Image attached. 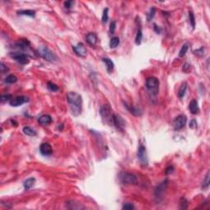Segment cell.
<instances>
[{
    "label": "cell",
    "mask_w": 210,
    "mask_h": 210,
    "mask_svg": "<svg viewBox=\"0 0 210 210\" xmlns=\"http://www.w3.org/2000/svg\"><path fill=\"white\" fill-rule=\"evenodd\" d=\"M10 56L15 61H16L18 63H20L21 65H26L30 62V58H29L28 55H26V53H20V52L11 53Z\"/></svg>",
    "instance_id": "obj_6"
},
{
    "label": "cell",
    "mask_w": 210,
    "mask_h": 210,
    "mask_svg": "<svg viewBox=\"0 0 210 210\" xmlns=\"http://www.w3.org/2000/svg\"><path fill=\"white\" fill-rule=\"evenodd\" d=\"M194 53H195V55H197V56L203 57L204 55H205V48H204V47H201V48L199 49H196V50H195Z\"/></svg>",
    "instance_id": "obj_35"
},
{
    "label": "cell",
    "mask_w": 210,
    "mask_h": 210,
    "mask_svg": "<svg viewBox=\"0 0 210 210\" xmlns=\"http://www.w3.org/2000/svg\"><path fill=\"white\" fill-rule=\"evenodd\" d=\"M189 20H190V26H192L193 29L195 28V15L193 13V12L190 11L189 12Z\"/></svg>",
    "instance_id": "obj_30"
},
{
    "label": "cell",
    "mask_w": 210,
    "mask_h": 210,
    "mask_svg": "<svg viewBox=\"0 0 210 210\" xmlns=\"http://www.w3.org/2000/svg\"><path fill=\"white\" fill-rule=\"evenodd\" d=\"M67 100L72 114L76 117L81 115L82 111L81 95L74 91H70L67 94Z\"/></svg>",
    "instance_id": "obj_1"
},
{
    "label": "cell",
    "mask_w": 210,
    "mask_h": 210,
    "mask_svg": "<svg viewBox=\"0 0 210 210\" xmlns=\"http://www.w3.org/2000/svg\"><path fill=\"white\" fill-rule=\"evenodd\" d=\"M22 131L25 135H29V136H36L37 135L35 129H33L31 127H24L22 129Z\"/></svg>",
    "instance_id": "obj_21"
},
{
    "label": "cell",
    "mask_w": 210,
    "mask_h": 210,
    "mask_svg": "<svg viewBox=\"0 0 210 210\" xmlns=\"http://www.w3.org/2000/svg\"><path fill=\"white\" fill-rule=\"evenodd\" d=\"M17 77H16L15 75H12V74H11V75H8V77H6L5 80H4V81L5 83L7 84H14L17 81Z\"/></svg>",
    "instance_id": "obj_26"
},
{
    "label": "cell",
    "mask_w": 210,
    "mask_h": 210,
    "mask_svg": "<svg viewBox=\"0 0 210 210\" xmlns=\"http://www.w3.org/2000/svg\"><path fill=\"white\" fill-rule=\"evenodd\" d=\"M120 44V40L118 37H113L111 40H110V42H109V46L111 49H115Z\"/></svg>",
    "instance_id": "obj_24"
},
{
    "label": "cell",
    "mask_w": 210,
    "mask_h": 210,
    "mask_svg": "<svg viewBox=\"0 0 210 210\" xmlns=\"http://www.w3.org/2000/svg\"><path fill=\"white\" fill-rule=\"evenodd\" d=\"M8 70H9V68L7 67L5 64L2 62L0 63V71H1V72L3 74V73H6V72H8Z\"/></svg>",
    "instance_id": "obj_37"
},
{
    "label": "cell",
    "mask_w": 210,
    "mask_h": 210,
    "mask_svg": "<svg viewBox=\"0 0 210 210\" xmlns=\"http://www.w3.org/2000/svg\"><path fill=\"white\" fill-rule=\"evenodd\" d=\"M188 44H185L182 45L181 47V50L179 52V57H184L185 55V53H186V52L188 50Z\"/></svg>",
    "instance_id": "obj_32"
},
{
    "label": "cell",
    "mask_w": 210,
    "mask_h": 210,
    "mask_svg": "<svg viewBox=\"0 0 210 210\" xmlns=\"http://www.w3.org/2000/svg\"><path fill=\"white\" fill-rule=\"evenodd\" d=\"M113 125L115 126L118 130L123 131L124 128H125V126H126V122L121 116H119L118 114H113Z\"/></svg>",
    "instance_id": "obj_10"
},
{
    "label": "cell",
    "mask_w": 210,
    "mask_h": 210,
    "mask_svg": "<svg viewBox=\"0 0 210 210\" xmlns=\"http://www.w3.org/2000/svg\"><path fill=\"white\" fill-rule=\"evenodd\" d=\"M38 122L40 125L47 126V125H49L53 122V118L50 115L44 114V115H42L41 117H40V118L38 119Z\"/></svg>",
    "instance_id": "obj_16"
},
{
    "label": "cell",
    "mask_w": 210,
    "mask_h": 210,
    "mask_svg": "<svg viewBox=\"0 0 210 210\" xmlns=\"http://www.w3.org/2000/svg\"><path fill=\"white\" fill-rule=\"evenodd\" d=\"M210 181H209V172H208L206 176H205V178L203 180V182H202V188L203 189H208L209 186Z\"/></svg>",
    "instance_id": "obj_28"
},
{
    "label": "cell",
    "mask_w": 210,
    "mask_h": 210,
    "mask_svg": "<svg viewBox=\"0 0 210 210\" xmlns=\"http://www.w3.org/2000/svg\"><path fill=\"white\" fill-rule=\"evenodd\" d=\"M74 4H75V2L74 1H66V2H64V7L67 9L72 8Z\"/></svg>",
    "instance_id": "obj_38"
},
{
    "label": "cell",
    "mask_w": 210,
    "mask_h": 210,
    "mask_svg": "<svg viewBox=\"0 0 210 210\" xmlns=\"http://www.w3.org/2000/svg\"><path fill=\"white\" fill-rule=\"evenodd\" d=\"M126 106H127V109L130 111V113H132L134 116L138 117V116H140V115H141V112H140V110L139 108H135L133 106H130V107H128L127 105H126Z\"/></svg>",
    "instance_id": "obj_27"
},
{
    "label": "cell",
    "mask_w": 210,
    "mask_h": 210,
    "mask_svg": "<svg viewBox=\"0 0 210 210\" xmlns=\"http://www.w3.org/2000/svg\"><path fill=\"white\" fill-rule=\"evenodd\" d=\"M134 209H135L134 205H132V204H131V203H126V204L122 206V209L131 210Z\"/></svg>",
    "instance_id": "obj_39"
},
{
    "label": "cell",
    "mask_w": 210,
    "mask_h": 210,
    "mask_svg": "<svg viewBox=\"0 0 210 210\" xmlns=\"http://www.w3.org/2000/svg\"><path fill=\"white\" fill-rule=\"evenodd\" d=\"M30 42L27 40H21L20 41L16 42L15 44V47L16 49H21V50H23V51H27L30 49Z\"/></svg>",
    "instance_id": "obj_14"
},
{
    "label": "cell",
    "mask_w": 210,
    "mask_h": 210,
    "mask_svg": "<svg viewBox=\"0 0 210 210\" xmlns=\"http://www.w3.org/2000/svg\"><path fill=\"white\" fill-rule=\"evenodd\" d=\"M86 42L90 46H95L98 42L97 35L93 32L87 34L86 35Z\"/></svg>",
    "instance_id": "obj_15"
},
{
    "label": "cell",
    "mask_w": 210,
    "mask_h": 210,
    "mask_svg": "<svg viewBox=\"0 0 210 210\" xmlns=\"http://www.w3.org/2000/svg\"><path fill=\"white\" fill-rule=\"evenodd\" d=\"M137 157H138V159L140 160V163L142 165H144V166H147L148 165L149 159H148L146 148H145V146H144L143 144H141L139 146L138 151H137Z\"/></svg>",
    "instance_id": "obj_7"
},
{
    "label": "cell",
    "mask_w": 210,
    "mask_h": 210,
    "mask_svg": "<svg viewBox=\"0 0 210 210\" xmlns=\"http://www.w3.org/2000/svg\"><path fill=\"white\" fill-rule=\"evenodd\" d=\"M12 99V95H11V94H3V95L1 96V102L5 103L8 102V101L10 102V100Z\"/></svg>",
    "instance_id": "obj_36"
},
{
    "label": "cell",
    "mask_w": 210,
    "mask_h": 210,
    "mask_svg": "<svg viewBox=\"0 0 210 210\" xmlns=\"http://www.w3.org/2000/svg\"><path fill=\"white\" fill-rule=\"evenodd\" d=\"M108 21V8H104L103 12L102 15V22L103 23H107Z\"/></svg>",
    "instance_id": "obj_33"
},
{
    "label": "cell",
    "mask_w": 210,
    "mask_h": 210,
    "mask_svg": "<svg viewBox=\"0 0 210 210\" xmlns=\"http://www.w3.org/2000/svg\"><path fill=\"white\" fill-rule=\"evenodd\" d=\"M28 101H29V99L26 96H16L15 98H12L10 100L9 103L12 107H19Z\"/></svg>",
    "instance_id": "obj_11"
},
{
    "label": "cell",
    "mask_w": 210,
    "mask_h": 210,
    "mask_svg": "<svg viewBox=\"0 0 210 210\" xmlns=\"http://www.w3.org/2000/svg\"><path fill=\"white\" fill-rule=\"evenodd\" d=\"M189 109H190V113H192V114H194V115H196V114H198V113H200L199 104H198V102L195 99H193V100H191L190 102Z\"/></svg>",
    "instance_id": "obj_17"
},
{
    "label": "cell",
    "mask_w": 210,
    "mask_h": 210,
    "mask_svg": "<svg viewBox=\"0 0 210 210\" xmlns=\"http://www.w3.org/2000/svg\"><path fill=\"white\" fill-rule=\"evenodd\" d=\"M103 62L105 63V65H106V67H107V71L108 72H112V71L113 70V68H114V63H113V62L110 59V58H108V57H103Z\"/></svg>",
    "instance_id": "obj_19"
},
{
    "label": "cell",
    "mask_w": 210,
    "mask_h": 210,
    "mask_svg": "<svg viewBox=\"0 0 210 210\" xmlns=\"http://www.w3.org/2000/svg\"><path fill=\"white\" fill-rule=\"evenodd\" d=\"M100 114L102 116L103 119L105 121V122L109 124L110 126L113 125V114L112 113V108L109 104H104L100 109Z\"/></svg>",
    "instance_id": "obj_5"
},
{
    "label": "cell",
    "mask_w": 210,
    "mask_h": 210,
    "mask_svg": "<svg viewBox=\"0 0 210 210\" xmlns=\"http://www.w3.org/2000/svg\"><path fill=\"white\" fill-rule=\"evenodd\" d=\"M186 89H187V83L186 82H183L182 85L181 86V87L179 89V91H178V97L180 99H182L184 97L185 92H186Z\"/></svg>",
    "instance_id": "obj_23"
},
{
    "label": "cell",
    "mask_w": 210,
    "mask_h": 210,
    "mask_svg": "<svg viewBox=\"0 0 210 210\" xmlns=\"http://www.w3.org/2000/svg\"><path fill=\"white\" fill-rule=\"evenodd\" d=\"M47 87L52 92H57L59 90V88H58V86H57L56 84L53 83L52 81H48V83H47Z\"/></svg>",
    "instance_id": "obj_29"
},
{
    "label": "cell",
    "mask_w": 210,
    "mask_h": 210,
    "mask_svg": "<svg viewBox=\"0 0 210 210\" xmlns=\"http://www.w3.org/2000/svg\"><path fill=\"white\" fill-rule=\"evenodd\" d=\"M190 64H188V63H185V65L183 66V71L185 72H188V70L190 69Z\"/></svg>",
    "instance_id": "obj_43"
},
{
    "label": "cell",
    "mask_w": 210,
    "mask_h": 210,
    "mask_svg": "<svg viewBox=\"0 0 210 210\" xmlns=\"http://www.w3.org/2000/svg\"><path fill=\"white\" fill-rule=\"evenodd\" d=\"M187 121L186 116L184 114H181L175 118L173 121V126H174L175 130H181L185 127V123Z\"/></svg>",
    "instance_id": "obj_9"
},
{
    "label": "cell",
    "mask_w": 210,
    "mask_h": 210,
    "mask_svg": "<svg viewBox=\"0 0 210 210\" xmlns=\"http://www.w3.org/2000/svg\"><path fill=\"white\" fill-rule=\"evenodd\" d=\"M35 183H36V178H34V177H31V178H28L27 180H26L24 181V184H23L25 190H30L31 187L35 185Z\"/></svg>",
    "instance_id": "obj_20"
},
{
    "label": "cell",
    "mask_w": 210,
    "mask_h": 210,
    "mask_svg": "<svg viewBox=\"0 0 210 210\" xmlns=\"http://www.w3.org/2000/svg\"><path fill=\"white\" fill-rule=\"evenodd\" d=\"M37 53L44 60L50 62H54L57 60V57L56 54L51 49H49L48 47L44 45H41L37 49Z\"/></svg>",
    "instance_id": "obj_3"
},
{
    "label": "cell",
    "mask_w": 210,
    "mask_h": 210,
    "mask_svg": "<svg viewBox=\"0 0 210 210\" xmlns=\"http://www.w3.org/2000/svg\"><path fill=\"white\" fill-rule=\"evenodd\" d=\"M116 26H117L116 21H112V22L110 23L109 31H110V33H111V34H113V33H114V31H115V30H116Z\"/></svg>",
    "instance_id": "obj_40"
},
{
    "label": "cell",
    "mask_w": 210,
    "mask_h": 210,
    "mask_svg": "<svg viewBox=\"0 0 210 210\" xmlns=\"http://www.w3.org/2000/svg\"><path fill=\"white\" fill-rule=\"evenodd\" d=\"M145 87L149 91V94L152 97H156L159 93V81L157 77H150L146 79Z\"/></svg>",
    "instance_id": "obj_2"
},
{
    "label": "cell",
    "mask_w": 210,
    "mask_h": 210,
    "mask_svg": "<svg viewBox=\"0 0 210 210\" xmlns=\"http://www.w3.org/2000/svg\"><path fill=\"white\" fill-rule=\"evenodd\" d=\"M155 12H156L155 8H151L150 10H149V13H148V15H147V19H148V21H150L153 19L154 16L155 15Z\"/></svg>",
    "instance_id": "obj_34"
},
{
    "label": "cell",
    "mask_w": 210,
    "mask_h": 210,
    "mask_svg": "<svg viewBox=\"0 0 210 210\" xmlns=\"http://www.w3.org/2000/svg\"><path fill=\"white\" fill-rule=\"evenodd\" d=\"M173 170H174V168H173V166H170L168 167L167 169H166V172H165V173L168 175V174H170V173H172V172H173Z\"/></svg>",
    "instance_id": "obj_42"
},
{
    "label": "cell",
    "mask_w": 210,
    "mask_h": 210,
    "mask_svg": "<svg viewBox=\"0 0 210 210\" xmlns=\"http://www.w3.org/2000/svg\"><path fill=\"white\" fill-rule=\"evenodd\" d=\"M168 184V179H166L156 186V188L154 189V196L157 199H161L163 196L164 193L167 190Z\"/></svg>",
    "instance_id": "obj_8"
},
{
    "label": "cell",
    "mask_w": 210,
    "mask_h": 210,
    "mask_svg": "<svg viewBox=\"0 0 210 210\" xmlns=\"http://www.w3.org/2000/svg\"><path fill=\"white\" fill-rule=\"evenodd\" d=\"M197 126H198V124H197V122L195 121V119L191 120L190 122V128L195 129L197 127Z\"/></svg>",
    "instance_id": "obj_41"
},
{
    "label": "cell",
    "mask_w": 210,
    "mask_h": 210,
    "mask_svg": "<svg viewBox=\"0 0 210 210\" xmlns=\"http://www.w3.org/2000/svg\"><path fill=\"white\" fill-rule=\"evenodd\" d=\"M40 152L44 156H49L53 154L52 146L49 143L41 144L40 146Z\"/></svg>",
    "instance_id": "obj_13"
},
{
    "label": "cell",
    "mask_w": 210,
    "mask_h": 210,
    "mask_svg": "<svg viewBox=\"0 0 210 210\" xmlns=\"http://www.w3.org/2000/svg\"><path fill=\"white\" fill-rule=\"evenodd\" d=\"M72 49H73V50L75 52V53L79 57H85L87 55V50H86V47L82 43H79L77 45L72 47Z\"/></svg>",
    "instance_id": "obj_12"
},
{
    "label": "cell",
    "mask_w": 210,
    "mask_h": 210,
    "mask_svg": "<svg viewBox=\"0 0 210 210\" xmlns=\"http://www.w3.org/2000/svg\"><path fill=\"white\" fill-rule=\"evenodd\" d=\"M66 205H67V209H84V207L81 205V204H78L77 202L74 201V200L67 201Z\"/></svg>",
    "instance_id": "obj_18"
},
{
    "label": "cell",
    "mask_w": 210,
    "mask_h": 210,
    "mask_svg": "<svg viewBox=\"0 0 210 210\" xmlns=\"http://www.w3.org/2000/svg\"><path fill=\"white\" fill-rule=\"evenodd\" d=\"M188 206V201L185 198H181L180 201V209H186Z\"/></svg>",
    "instance_id": "obj_31"
},
{
    "label": "cell",
    "mask_w": 210,
    "mask_h": 210,
    "mask_svg": "<svg viewBox=\"0 0 210 210\" xmlns=\"http://www.w3.org/2000/svg\"><path fill=\"white\" fill-rule=\"evenodd\" d=\"M120 181L123 185H135L138 184V177L133 173L122 172L120 175Z\"/></svg>",
    "instance_id": "obj_4"
},
{
    "label": "cell",
    "mask_w": 210,
    "mask_h": 210,
    "mask_svg": "<svg viewBox=\"0 0 210 210\" xmlns=\"http://www.w3.org/2000/svg\"><path fill=\"white\" fill-rule=\"evenodd\" d=\"M138 29H137V32H136V36H135V44L137 45H140L141 44L142 41V38H143V34H142V30H141V26L139 25Z\"/></svg>",
    "instance_id": "obj_22"
},
{
    "label": "cell",
    "mask_w": 210,
    "mask_h": 210,
    "mask_svg": "<svg viewBox=\"0 0 210 210\" xmlns=\"http://www.w3.org/2000/svg\"><path fill=\"white\" fill-rule=\"evenodd\" d=\"M17 13L19 15L29 16H31V17L36 16V12L34 10H20L17 11Z\"/></svg>",
    "instance_id": "obj_25"
}]
</instances>
